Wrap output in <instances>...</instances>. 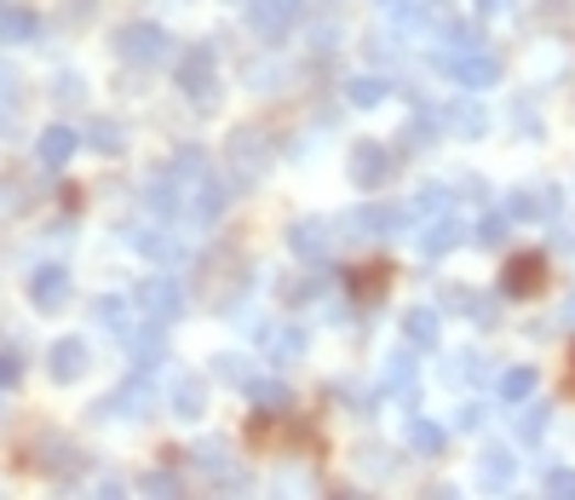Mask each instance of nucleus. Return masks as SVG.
Listing matches in <instances>:
<instances>
[{
  "instance_id": "nucleus-1",
  "label": "nucleus",
  "mask_w": 575,
  "mask_h": 500,
  "mask_svg": "<svg viewBox=\"0 0 575 500\" xmlns=\"http://www.w3.org/2000/svg\"><path fill=\"white\" fill-rule=\"evenodd\" d=\"M432 64L449 81H461L466 92H484V87L501 81V58H495L489 46H443V53H432Z\"/></svg>"
},
{
  "instance_id": "nucleus-2",
  "label": "nucleus",
  "mask_w": 575,
  "mask_h": 500,
  "mask_svg": "<svg viewBox=\"0 0 575 500\" xmlns=\"http://www.w3.org/2000/svg\"><path fill=\"white\" fill-rule=\"evenodd\" d=\"M110 46L121 53V64H133V69H156V64H167V58H173V41H167V30H162V23H150V18H139V23H121Z\"/></svg>"
},
{
  "instance_id": "nucleus-3",
  "label": "nucleus",
  "mask_w": 575,
  "mask_h": 500,
  "mask_svg": "<svg viewBox=\"0 0 575 500\" xmlns=\"http://www.w3.org/2000/svg\"><path fill=\"white\" fill-rule=\"evenodd\" d=\"M270 162H277V149L265 144L259 127H236V133H231V179H236L242 190H254L265 173H270Z\"/></svg>"
},
{
  "instance_id": "nucleus-4",
  "label": "nucleus",
  "mask_w": 575,
  "mask_h": 500,
  "mask_svg": "<svg viewBox=\"0 0 575 500\" xmlns=\"http://www.w3.org/2000/svg\"><path fill=\"white\" fill-rule=\"evenodd\" d=\"M133 305L144 316H156V322H179L190 311V293H185V282H173V277H144L133 288Z\"/></svg>"
},
{
  "instance_id": "nucleus-5",
  "label": "nucleus",
  "mask_w": 575,
  "mask_h": 500,
  "mask_svg": "<svg viewBox=\"0 0 575 500\" xmlns=\"http://www.w3.org/2000/svg\"><path fill=\"white\" fill-rule=\"evenodd\" d=\"M179 92L196 98V104H219V64H213V46H190L179 58Z\"/></svg>"
},
{
  "instance_id": "nucleus-6",
  "label": "nucleus",
  "mask_w": 575,
  "mask_h": 500,
  "mask_svg": "<svg viewBox=\"0 0 575 500\" xmlns=\"http://www.w3.org/2000/svg\"><path fill=\"white\" fill-rule=\"evenodd\" d=\"M150 403H156V391H150V374H133V380H121L104 403H92V420H144Z\"/></svg>"
},
{
  "instance_id": "nucleus-7",
  "label": "nucleus",
  "mask_w": 575,
  "mask_h": 500,
  "mask_svg": "<svg viewBox=\"0 0 575 500\" xmlns=\"http://www.w3.org/2000/svg\"><path fill=\"white\" fill-rule=\"evenodd\" d=\"M231 185H236V179L196 173V179H190V196H185V219H190V224H213L224 208H231Z\"/></svg>"
},
{
  "instance_id": "nucleus-8",
  "label": "nucleus",
  "mask_w": 575,
  "mask_h": 500,
  "mask_svg": "<svg viewBox=\"0 0 575 500\" xmlns=\"http://www.w3.org/2000/svg\"><path fill=\"white\" fill-rule=\"evenodd\" d=\"M288 247H294L306 265H322V259L334 254V224H329V219H294V224H288Z\"/></svg>"
},
{
  "instance_id": "nucleus-9",
  "label": "nucleus",
  "mask_w": 575,
  "mask_h": 500,
  "mask_svg": "<svg viewBox=\"0 0 575 500\" xmlns=\"http://www.w3.org/2000/svg\"><path fill=\"white\" fill-rule=\"evenodd\" d=\"M386 179H391V149H386L380 138L352 144V185H357V190H380Z\"/></svg>"
},
{
  "instance_id": "nucleus-10",
  "label": "nucleus",
  "mask_w": 575,
  "mask_h": 500,
  "mask_svg": "<svg viewBox=\"0 0 575 500\" xmlns=\"http://www.w3.org/2000/svg\"><path fill=\"white\" fill-rule=\"evenodd\" d=\"M247 23H254V35L283 41L299 23V0H247Z\"/></svg>"
},
{
  "instance_id": "nucleus-11",
  "label": "nucleus",
  "mask_w": 575,
  "mask_h": 500,
  "mask_svg": "<svg viewBox=\"0 0 575 500\" xmlns=\"http://www.w3.org/2000/svg\"><path fill=\"white\" fill-rule=\"evenodd\" d=\"M507 219L535 224V219H559V190L553 185H523L507 196Z\"/></svg>"
},
{
  "instance_id": "nucleus-12",
  "label": "nucleus",
  "mask_w": 575,
  "mask_h": 500,
  "mask_svg": "<svg viewBox=\"0 0 575 500\" xmlns=\"http://www.w3.org/2000/svg\"><path fill=\"white\" fill-rule=\"evenodd\" d=\"M30 305L46 311V316H58L69 305V270L64 265H41L35 277H30Z\"/></svg>"
},
{
  "instance_id": "nucleus-13",
  "label": "nucleus",
  "mask_w": 575,
  "mask_h": 500,
  "mask_svg": "<svg viewBox=\"0 0 575 500\" xmlns=\"http://www.w3.org/2000/svg\"><path fill=\"white\" fill-rule=\"evenodd\" d=\"M466 242V224L461 219H449V213H438V219H427V231L414 236V247H420V259H443V254H455V247Z\"/></svg>"
},
{
  "instance_id": "nucleus-14",
  "label": "nucleus",
  "mask_w": 575,
  "mask_h": 500,
  "mask_svg": "<svg viewBox=\"0 0 575 500\" xmlns=\"http://www.w3.org/2000/svg\"><path fill=\"white\" fill-rule=\"evenodd\" d=\"M541 277H546L541 254H518V259H507V270H501V293H507V299H530V293L541 288Z\"/></svg>"
},
{
  "instance_id": "nucleus-15",
  "label": "nucleus",
  "mask_w": 575,
  "mask_h": 500,
  "mask_svg": "<svg viewBox=\"0 0 575 500\" xmlns=\"http://www.w3.org/2000/svg\"><path fill=\"white\" fill-rule=\"evenodd\" d=\"M87 363H92V352L81 340H58L53 352H46V368H53V380H64V386H75L87 374Z\"/></svg>"
},
{
  "instance_id": "nucleus-16",
  "label": "nucleus",
  "mask_w": 575,
  "mask_h": 500,
  "mask_svg": "<svg viewBox=\"0 0 575 500\" xmlns=\"http://www.w3.org/2000/svg\"><path fill=\"white\" fill-rule=\"evenodd\" d=\"M75 149H81V138H75L69 127H58V121H53V127H46V133L35 138V162H41L46 173H58V167L75 156Z\"/></svg>"
},
{
  "instance_id": "nucleus-17",
  "label": "nucleus",
  "mask_w": 575,
  "mask_h": 500,
  "mask_svg": "<svg viewBox=\"0 0 575 500\" xmlns=\"http://www.w3.org/2000/svg\"><path fill=\"white\" fill-rule=\"evenodd\" d=\"M247 397H254V409H259L265 420L294 409V391H288V380H277V374H254V386H247Z\"/></svg>"
},
{
  "instance_id": "nucleus-18",
  "label": "nucleus",
  "mask_w": 575,
  "mask_h": 500,
  "mask_svg": "<svg viewBox=\"0 0 575 500\" xmlns=\"http://www.w3.org/2000/svg\"><path fill=\"white\" fill-rule=\"evenodd\" d=\"M144 208H150V213H185L179 173H156V179H144Z\"/></svg>"
},
{
  "instance_id": "nucleus-19",
  "label": "nucleus",
  "mask_w": 575,
  "mask_h": 500,
  "mask_svg": "<svg viewBox=\"0 0 575 500\" xmlns=\"http://www.w3.org/2000/svg\"><path fill=\"white\" fill-rule=\"evenodd\" d=\"M128 345H133V363H139V368H156V363L167 357V322L150 316L139 334H128Z\"/></svg>"
},
{
  "instance_id": "nucleus-20",
  "label": "nucleus",
  "mask_w": 575,
  "mask_h": 500,
  "mask_svg": "<svg viewBox=\"0 0 575 500\" xmlns=\"http://www.w3.org/2000/svg\"><path fill=\"white\" fill-rule=\"evenodd\" d=\"M438 311L432 305H414V311H403V340L414 345V352H438Z\"/></svg>"
},
{
  "instance_id": "nucleus-21",
  "label": "nucleus",
  "mask_w": 575,
  "mask_h": 500,
  "mask_svg": "<svg viewBox=\"0 0 575 500\" xmlns=\"http://www.w3.org/2000/svg\"><path fill=\"white\" fill-rule=\"evenodd\" d=\"M128 242L139 247L144 259H162V265H173V259H185V242L173 236V231H128Z\"/></svg>"
},
{
  "instance_id": "nucleus-22",
  "label": "nucleus",
  "mask_w": 575,
  "mask_h": 500,
  "mask_svg": "<svg viewBox=\"0 0 575 500\" xmlns=\"http://www.w3.org/2000/svg\"><path fill=\"white\" fill-rule=\"evenodd\" d=\"M386 397H397V403H414V357L409 352H391L386 357V380H380Z\"/></svg>"
},
{
  "instance_id": "nucleus-23",
  "label": "nucleus",
  "mask_w": 575,
  "mask_h": 500,
  "mask_svg": "<svg viewBox=\"0 0 575 500\" xmlns=\"http://www.w3.org/2000/svg\"><path fill=\"white\" fill-rule=\"evenodd\" d=\"M345 98H352V110H380L391 98V81L386 75H352V81H345Z\"/></svg>"
},
{
  "instance_id": "nucleus-24",
  "label": "nucleus",
  "mask_w": 575,
  "mask_h": 500,
  "mask_svg": "<svg viewBox=\"0 0 575 500\" xmlns=\"http://www.w3.org/2000/svg\"><path fill=\"white\" fill-rule=\"evenodd\" d=\"M81 144L98 149V156H121V149H128V127H121V121H104V115H98Z\"/></svg>"
},
{
  "instance_id": "nucleus-25",
  "label": "nucleus",
  "mask_w": 575,
  "mask_h": 500,
  "mask_svg": "<svg viewBox=\"0 0 575 500\" xmlns=\"http://www.w3.org/2000/svg\"><path fill=\"white\" fill-rule=\"evenodd\" d=\"M208 409V386L196 380V374H179V386H173V414L179 420H196Z\"/></svg>"
},
{
  "instance_id": "nucleus-26",
  "label": "nucleus",
  "mask_w": 575,
  "mask_h": 500,
  "mask_svg": "<svg viewBox=\"0 0 575 500\" xmlns=\"http://www.w3.org/2000/svg\"><path fill=\"white\" fill-rule=\"evenodd\" d=\"M478 478H484V489H512L518 466H512V455H507V448H484V460H478Z\"/></svg>"
},
{
  "instance_id": "nucleus-27",
  "label": "nucleus",
  "mask_w": 575,
  "mask_h": 500,
  "mask_svg": "<svg viewBox=\"0 0 575 500\" xmlns=\"http://www.w3.org/2000/svg\"><path fill=\"white\" fill-rule=\"evenodd\" d=\"M443 443H449V432L438 426V420H427V414L409 420V448L414 455H443Z\"/></svg>"
},
{
  "instance_id": "nucleus-28",
  "label": "nucleus",
  "mask_w": 575,
  "mask_h": 500,
  "mask_svg": "<svg viewBox=\"0 0 575 500\" xmlns=\"http://www.w3.org/2000/svg\"><path fill=\"white\" fill-rule=\"evenodd\" d=\"M259 340H265V352L277 357V363H294V357H306V345H311V340H306V329H277V334L265 329Z\"/></svg>"
},
{
  "instance_id": "nucleus-29",
  "label": "nucleus",
  "mask_w": 575,
  "mask_h": 500,
  "mask_svg": "<svg viewBox=\"0 0 575 500\" xmlns=\"http://www.w3.org/2000/svg\"><path fill=\"white\" fill-rule=\"evenodd\" d=\"M41 471H53L58 484H75V478H81V455H75L69 443H53V437H46V466H41Z\"/></svg>"
},
{
  "instance_id": "nucleus-30",
  "label": "nucleus",
  "mask_w": 575,
  "mask_h": 500,
  "mask_svg": "<svg viewBox=\"0 0 575 500\" xmlns=\"http://www.w3.org/2000/svg\"><path fill=\"white\" fill-rule=\"evenodd\" d=\"M432 138H438V115H432V110H414V115H409V127H403V138H397V144H403L409 156H420V149H432Z\"/></svg>"
},
{
  "instance_id": "nucleus-31",
  "label": "nucleus",
  "mask_w": 575,
  "mask_h": 500,
  "mask_svg": "<svg viewBox=\"0 0 575 500\" xmlns=\"http://www.w3.org/2000/svg\"><path fill=\"white\" fill-rule=\"evenodd\" d=\"M449 127H455L461 138H484V127H489V115L478 110V104H472V98H461V104H449Z\"/></svg>"
},
{
  "instance_id": "nucleus-32",
  "label": "nucleus",
  "mask_w": 575,
  "mask_h": 500,
  "mask_svg": "<svg viewBox=\"0 0 575 500\" xmlns=\"http://www.w3.org/2000/svg\"><path fill=\"white\" fill-rule=\"evenodd\" d=\"M190 460H196V466H202V471H208V478L219 484V478H224V471H231V448H224L219 437H202V443H196V448H190Z\"/></svg>"
},
{
  "instance_id": "nucleus-33",
  "label": "nucleus",
  "mask_w": 575,
  "mask_h": 500,
  "mask_svg": "<svg viewBox=\"0 0 575 500\" xmlns=\"http://www.w3.org/2000/svg\"><path fill=\"white\" fill-rule=\"evenodd\" d=\"M92 322H98V329H110V334H133L128 329V299H121V293L92 299Z\"/></svg>"
},
{
  "instance_id": "nucleus-34",
  "label": "nucleus",
  "mask_w": 575,
  "mask_h": 500,
  "mask_svg": "<svg viewBox=\"0 0 575 500\" xmlns=\"http://www.w3.org/2000/svg\"><path fill=\"white\" fill-rule=\"evenodd\" d=\"M546 426H553V409H546V403H523V414L512 420L518 443H541V437H546Z\"/></svg>"
},
{
  "instance_id": "nucleus-35",
  "label": "nucleus",
  "mask_w": 575,
  "mask_h": 500,
  "mask_svg": "<svg viewBox=\"0 0 575 500\" xmlns=\"http://www.w3.org/2000/svg\"><path fill=\"white\" fill-rule=\"evenodd\" d=\"M208 368L219 374V380H224V386H242V391H247V386H254V374H259L254 363H247V357H236V352H219V357H213Z\"/></svg>"
},
{
  "instance_id": "nucleus-36",
  "label": "nucleus",
  "mask_w": 575,
  "mask_h": 500,
  "mask_svg": "<svg viewBox=\"0 0 575 500\" xmlns=\"http://www.w3.org/2000/svg\"><path fill=\"white\" fill-rule=\"evenodd\" d=\"M495 386H501V397H507V403H530V397H535V368H501V380H495Z\"/></svg>"
},
{
  "instance_id": "nucleus-37",
  "label": "nucleus",
  "mask_w": 575,
  "mask_h": 500,
  "mask_svg": "<svg viewBox=\"0 0 575 500\" xmlns=\"http://www.w3.org/2000/svg\"><path fill=\"white\" fill-rule=\"evenodd\" d=\"M449 202H455V196H449V185H420V196L409 202V213H414V219H438V213H449Z\"/></svg>"
},
{
  "instance_id": "nucleus-38",
  "label": "nucleus",
  "mask_w": 575,
  "mask_h": 500,
  "mask_svg": "<svg viewBox=\"0 0 575 500\" xmlns=\"http://www.w3.org/2000/svg\"><path fill=\"white\" fill-rule=\"evenodd\" d=\"M501 299H507V293H501ZM501 299H495V293H472V299H466V316L478 322V329H495V322H501Z\"/></svg>"
},
{
  "instance_id": "nucleus-39",
  "label": "nucleus",
  "mask_w": 575,
  "mask_h": 500,
  "mask_svg": "<svg viewBox=\"0 0 575 500\" xmlns=\"http://www.w3.org/2000/svg\"><path fill=\"white\" fill-rule=\"evenodd\" d=\"M35 30H41L35 12H18V7H12V12H0V41H30Z\"/></svg>"
},
{
  "instance_id": "nucleus-40",
  "label": "nucleus",
  "mask_w": 575,
  "mask_h": 500,
  "mask_svg": "<svg viewBox=\"0 0 575 500\" xmlns=\"http://www.w3.org/2000/svg\"><path fill=\"white\" fill-rule=\"evenodd\" d=\"M30 202H35V196L23 190L18 179H0V224H7V219H18V213L30 208Z\"/></svg>"
},
{
  "instance_id": "nucleus-41",
  "label": "nucleus",
  "mask_w": 575,
  "mask_h": 500,
  "mask_svg": "<svg viewBox=\"0 0 575 500\" xmlns=\"http://www.w3.org/2000/svg\"><path fill=\"white\" fill-rule=\"evenodd\" d=\"M472 242H478V247H501L507 242V213H484L478 231H472Z\"/></svg>"
},
{
  "instance_id": "nucleus-42",
  "label": "nucleus",
  "mask_w": 575,
  "mask_h": 500,
  "mask_svg": "<svg viewBox=\"0 0 575 500\" xmlns=\"http://www.w3.org/2000/svg\"><path fill=\"white\" fill-rule=\"evenodd\" d=\"M139 489L144 495H185V478H179V471H144Z\"/></svg>"
},
{
  "instance_id": "nucleus-43",
  "label": "nucleus",
  "mask_w": 575,
  "mask_h": 500,
  "mask_svg": "<svg viewBox=\"0 0 575 500\" xmlns=\"http://www.w3.org/2000/svg\"><path fill=\"white\" fill-rule=\"evenodd\" d=\"M53 98H58V104H87V81H81V75H58Z\"/></svg>"
},
{
  "instance_id": "nucleus-44",
  "label": "nucleus",
  "mask_w": 575,
  "mask_h": 500,
  "mask_svg": "<svg viewBox=\"0 0 575 500\" xmlns=\"http://www.w3.org/2000/svg\"><path fill=\"white\" fill-rule=\"evenodd\" d=\"M173 173H179V179H196V173H208V156L196 144H185L179 156H173Z\"/></svg>"
},
{
  "instance_id": "nucleus-45",
  "label": "nucleus",
  "mask_w": 575,
  "mask_h": 500,
  "mask_svg": "<svg viewBox=\"0 0 575 500\" xmlns=\"http://www.w3.org/2000/svg\"><path fill=\"white\" fill-rule=\"evenodd\" d=\"M546 495L575 500V471H570V466H546Z\"/></svg>"
},
{
  "instance_id": "nucleus-46",
  "label": "nucleus",
  "mask_w": 575,
  "mask_h": 500,
  "mask_svg": "<svg viewBox=\"0 0 575 500\" xmlns=\"http://www.w3.org/2000/svg\"><path fill=\"white\" fill-rule=\"evenodd\" d=\"M391 23H420V12H414V0H374Z\"/></svg>"
},
{
  "instance_id": "nucleus-47",
  "label": "nucleus",
  "mask_w": 575,
  "mask_h": 500,
  "mask_svg": "<svg viewBox=\"0 0 575 500\" xmlns=\"http://www.w3.org/2000/svg\"><path fill=\"white\" fill-rule=\"evenodd\" d=\"M288 293V305H306V299H317L322 293V277H299L294 288H283Z\"/></svg>"
},
{
  "instance_id": "nucleus-48",
  "label": "nucleus",
  "mask_w": 575,
  "mask_h": 500,
  "mask_svg": "<svg viewBox=\"0 0 575 500\" xmlns=\"http://www.w3.org/2000/svg\"><path fill=\"white\" fill-rule=\"evenodd\" d=\"M352 288L368 299V293H380L386 288V270H352Z\"/></svg>"
},
{
  "instance_id": "nucleus-49",
  "label": "nucleus",
  "mask_w": 575,
  "mask_h": 500,
  "mask_svg": "<svg viewBox=\"0 0 575 500\" xmlns=\"http://www.w3.org/2000/svg\"><path fill=\"white\" fill-rule=\"evenodd\" d=\"M363 466L374 471V478H386V471H391V455H386V448H363Z\"/></svg>"
},
{
  "instance_id": "nucleus-50",
  "label": "nucleus",
  "mask_w": 575,
  "mask_h": 500,
  "mask_svg": "<svg viewBox=\"0 0 575 500\" xmlns=\"http://www.w3.org/2000/svg\"><path fill=\"white\" fill-rule=\"evenodd\" d=\"M484 420H489V414H484L478 403H466V409L455 414V426H461V432H478V426H484Z\"/></svg>"
},
{
  "instance_id": "nucleus-51",
  "label": "nucleus",
  "mask_w": 575,
  "mask_h": 500,
  "mask_svg": "<svg viewBox=\"0 0 575 500\" xmlns=\"http://www.w3.org/2000/svg\"><path fill=\"white\" fill-rule=\"evenodd\" d=\"M7 386H18V357L0 352V391H7Z\"/></svg>"
},
{
  "instance_id": "nucleus-52",
  "label": "nucleus",
  "mask_w": 575,
  "mask_h": 500,
  "mask_svg": "<svg viewBox=\"0 0 575 500\" xmlns=\"http://www.w3.org/2000/svg\"><path fill=\"white\" fill-rule=\"evenodd\" d=\"M512 121H518L523 133H541V121H535V110H530V104H518V110H512Z\"/></svg>"
},
{
  "instance_id": "nucleus-53",
  "label": "nucleus",
  "mask_w": 575,
  "mask_h": 500,
  "mask_svg": "<svg viewBox=\"0 0 575 500\" xmlns=\"http://www.w3.org/2000/svg\"><path fill=\"white\" fill-rule=\"evenodd\" d=\"M12 92H18V81H12V69L0 64V104H12Z\"/></svg>"
},
{
  "instance_id": "nucleus-54",
  "label": "nucleus",
  "mask_w": 575,
  "mask_h": 500,
  "mask_svg": "<svg viewBox=\"0 0 575 500\" xmlns=\"http://www.w3.org/2000/svg\"><path fill=\"white\" fill-rule=\"evenodd\" d=\"M553 247H564V254H575V231H570V224H559V231H553Z\"/></svg>"
},
{
  "instance_id": "nucleus-55",
  "label": "nucleus",
  "mask_w": 575,
  "mask_h": 500,
  "mask_svg": "<svg viewBox=\"0 0 575 500\" xmlns=\"http://www.w3.org/2000/svg\"><path fill=\"white\" fill-rule=\"evenodd\" d=\"M472 7H478V12L489 18V12H507V7H512V0H472Z\"/></svg>"
},
{
  "instance_id": "nucleus-56",
  "label": "nucleus",
  "mask_w": 575,
  "mask_h": 500,
  "mask_svg": "<svg viewBox=\"0 0 575 500\" xmlns=\"http://www.w3.org/2000/svg\"><path fill=\"white\" fill-rule=\"evenodd\" d=\"M564 322H570V329H575V293L564 299Z\"/></svg>"
},
{
  "instance_id": "nucleus-57",
  "label": "nucleus",
  "mask_w": 575,
  "mask_h": 500,
  "mask_svg": "<svg viewBox=\"0 0 575 500\" xmlns=\"http://www.w3.org/2000/svg\"><path fill=\"white\" fill-rule=\"evenodd\" d=\"M231 7H247V0H231Z\"/></svg>"
},
{
  "instance_id": "nucleus-58",
  "label": "nucleus",
  "mask_w": 575,
  "mask_h": 500,
  "mask_svg": "<svg viewBox=\"0 0 575 500\" xmlns=\"http://www.w3.org/2000/svg\"><path fill=\"white\" fill-rule=\"evenodd\" d=\"M570 368H575V352H570Z\"/></svg>"
},
{
  "instance_id": "nucleus-59",
  "label": "nucleus",
  "mask_w": 575,
  "mask_h": 500,
  "mask_svg": "<svg viewBox=\"0 0 575 500\" xmlns=\"http://www.w3.org/2000/svg\"><path fill=\"white\" fill-rule=\"evenodd\" d=\"M438 7H443V0H438Z\"/></svg>"
}]
</instances>
